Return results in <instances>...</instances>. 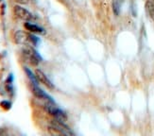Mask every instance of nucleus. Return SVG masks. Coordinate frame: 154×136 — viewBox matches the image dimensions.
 Masks as SVG:
<instances>
[{"label": "nucleus", "mask_w": 154, "mask_h": 136, "mask_svg": "<svg viewBox=\"0 0 154 136\" xmlns=\"http://www.w3.org/2000/svg\"><path fill=\"white\" fill-rule=\"evenodd\" d=\"M45 110L46 113H48L50 115L54 116L55 119L62 121V122H65L67 119V116L63 111L61 109H59L58 107L55 106V102H49L47 101V103L45 104Z\"/></svg>", "instance_id": "nucleus-1"}, {"label": "nucleus", "mask_w": 154, "mask_h": 136, "mask_svg": "<svg viewBox=\"0 0 154 136\" xmlns=\"http://www.w3.org/2000/svg\"><path fill=\"white\" fill-rule=\"evenodd\" d=\"M23 55L26 58V60L32 65H37L42 61V58L38 54V52L29 46H27L26 48L23 49Z\"/></svg>", "instance_id": "nucleus-2"}, {"label": "nucleus", "mask_w": 154, "mask_h": 136, "mask_svg": "<svg viewBox=\"0 0 154 136\" xmlns=\"http://www.w3.org/2000/svg\"><path fill=\"white\" fill-rule=\"evenodd\" d=\"M50 129H54L58 133L62 135H73L74 133L71 132V129L64 124V122L59 121L57 119L52 120L50 123Z\"/></svg>", "instance_id": "nucleus-3"}, {"label": "nucleus", "mask_w": 154, "mask_h": 136, "mask_svg": "<svg viewBox=\"0 0 154 136\" xmlns=\"http://www.w3.org/2000/svg\"><path fill=\"white\" fill-rule=\"evenodd\" d=\"M13 11H14V14L16 15V17H18L19 19H21L23 21L28 22V21L33 19V15L29 13L28 10L21 7V6H19V5L14 6Z\"/></svg>", "instance_id": "nucleus-4"}, {"label": "nucleus", "mask_w": 154, "mask_h": 136, "mask_svg": "<svg viewBox=\"0 0 154 136\" xmlns=\"http://www.w3.org/2000/svg\"><path fill=\"white\" fill-rule=\"evenodd\" d=\"M35 75H36V78L38 79L39 82L43 83L47 88H49V89H54V85H53V83L50 81V80L47 78L46 75L43 72L42 70L36 69V70H35Z\"/></svg>", "instance_id": "nucleus-5"}, {"label": "nucleus", "mask_w": 154, "mask_h": 136, "mask_svg": "<svg viewBox=\"0 0 154 136\" xmlns=\"http://www.w3.org/2000/svg\"><path fill=\"white\" fill-rule=\"evenodd\" d=\"M14 42L18 45H27L29 44L28 33H26L23 30H17L14 33Z\"/></svg>", "instance_id": "nucleus-6"}, {"label": "nucleus", "mask_w": 154, "mask_h": 136, "mask_svg": "<svg viewBox=\"0 0 154 136\" xmlns=\"http://www.w3.org/2000/svg\"><path fill=\"white\" fill-rule=\"evenodd\" d=\"M31 90H32L33 94H34V96L36 97L41 98V99H45V100H47V101H49V102H54V100L52 99V97H49L46 93H45L42 89H41V88H39L38 85L33 84V85H32V88H31Z\"/></svg>", "instance_id": "nucleus-7"}, {"label": "nucleus", "mask_w": 154, "mask_h": 136, "mask_svg": "<svg viewBox=\"0 0 154 136\" xmlns=\"http://www.w3.org/2000/svg\"><path fill=\"white\" fill-rule=\"evenodd\" d=\"M24 27H25L28 31H31L32 33H39V34H45V29L43 27L35 25V24L26 22L25 24H24Z\"/></svg>", "instance_id": "nucleus-8"}, {"label": "nucleus", "mask_w": 154, "mask_h": 136, "mask_svg": "<svg viewBox=\"0 0 154 136\" xmlns=\"http://www.w3.org/2000/svg\"><path fill=\"white\" fill-rule=\"evenodd\" d=\"M24 71H25V73H26V75L28 76V78L29 79V80H31V82H32V84H35V85H38V82H39V80H38V79L36 78V75L35 74H33L31 70H29L28 67H24Z\"/></svg>", "instance_id": "nucleus-9"}, {"label": "nucleus", "mask_w": 154, "mask_h": 136, "mask_svg": "<svg viewBox=\"0 0 154 136\" xmlns=\"http://www.w3.org/2000/svg\"><path fill=\"white\" fill-rule=\"evenodd\" d=\"M146 8L150 18L154 20V0H147L146 4Z\"/></svg>", "instance_id": "nucleus-10"}, {"label": "nucleus", "mask_w": 154, "mask_h": 136, "mask_svg": "<svg viewBox=\"0 0 154 136\" xmlns=\"http://www.w3.org/2000/svg\"><path fill=\"white\" fill-rule=\"evenodd\" d=\"M28 40L29 44H31L32 45H37L40 42V39L32 33H28Z\"/></svg>", "instance_id": "nucleus-11"}, {"label": "nucleus", "mask_w": 154, "mask_h": 136, "mask_svg": "<svg viewBox=\"0 0 154 136\" xmlns=\"http://www.w3.org/2000/svg\"><path fill=\"white\" fill-rule=\"evenodd\" d=\"M112 10L115 15H119L120 13V2L118 0H114L112 2Z\"/></svg>", "instance_id": "nucleus-12"}, {"label": "nucleus", "mask_w": 154, "mask_h": 136, "mask_svg": "<svg viewBox=\"0 0 154 136\" xmlns=\"http://www.w3.org/2000/svg\"><path fill=\"white\" fill-rule=\"evenodd\" d=\"M0 106L5 110H10L11 108V103L8 101V100H3V101H1V103H0Z\"/></svg>", "instance_id": "nucleus-13"}, {"label": "nucleus", "mask_w": 154, "mask_h": 136, "mask_svg": "<svg viewBox=\"0 0 154 136\" xmlns=\"http://www.w3.org/2000/svg\"><path fill=\"white\" fill-rule=\"evenodd\" d=\"M14 1L19 4H27L28 2V0H14Z\"/></svg>", "instance_id": "nucleus-14"}]
</instances>
